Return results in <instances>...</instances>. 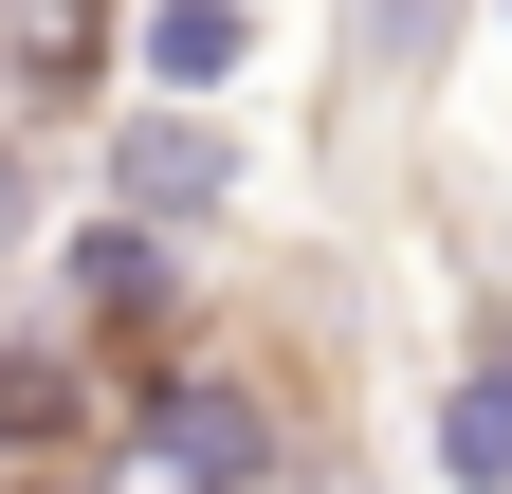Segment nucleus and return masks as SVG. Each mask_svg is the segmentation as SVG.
Segmentation results:
<instances>
[{
    "mask_svg": "<svg viewBox=\"0 0 512 494\" xmlns=\"http://www.w3.org/2000/svg\"><path fill=\"white\" fill-rule=\"evenodd\" d=\"M439 476H458V494H512V312H476L458 385H439Z\"/></svg>",
    "mask_w": 512,
    "mask_h": 494,
    "instance_id": "nucleus-4",
    "label": "nucleus"
},
{
    "mask_svg": "<svg viewBox=\"0 0 512 494\" xmlns=\"http://www.w3.org/2000/svg\"><path fill=\"white\" fill-rule=\"evenodd\" d=\"M439 37H458V0H348V55H366L384 92H421V74H439Z\"/></svg>",
    "mask_w": 512,
    "mask_h": 494,
    "instance_id": "nucleus-6",
    "label": "nucleus"
},
{
    "mask_svg": "<svg viewBox=\"0 0 512 494\" xmlns=\"http://www.w3.org/2000/svg\"><path fill=\"white\" fill-rule=\"evenodd\" d=\"M165 330H183V293H165V238H147V220H92V238H74V348L147 385V366H183Z\"/></svg>",
    "mask_w": 512,
    "mask_h": 494,
    "instance_id": "nucleus-3",
    "label": "nucleus"
},
{
    "mask_svg": "<svg viewBox=\"0 0 512 494\" xmlns=\"http://www.w3.org/2000/svg\"><path fill=\"white\" fill-rule=\"evenodd\" d=\"M128 55H147V92H165V110H202L238 55H256V0H147V37H128Z\"/></svg>",
    "mask_w": 512,
    "mask_h": 494,
    "instance_id": "nucleus-5",
    "label": "nucleus"
},
{
    "mask_svg": "<svg viewBox=\"0 0 512 494\" xmlns=\"http://www.w3.org/2000/svg\"><path fill=\"white\" fill-rule=\"evenodd\" d=\"M110 421H128V403H110V366H92L74 330H0V476H19V494H37L55 458H92Z\"/></svg>",
    "mask_w": 512,
    "mask_h": 494,
    "instance_id": "nucleus-1",
    "label": "nucleus"
},
{
    "mask_svg": "<svg viewBox=\"0 0 512 494\" xmlns=\"http://www.w3.org/2000/svg\"><path fill=\"white\" fill-rule=\"evenodd\" d=\"M220 202H238V147H220V110H110V220L183 238V220H220Z\"/></svg>",
    "mask_w": 512,
    "mask_h": 494,
    "instance_id": "nucleus-2",
    "label": "nucleus"
}]
</instances>
